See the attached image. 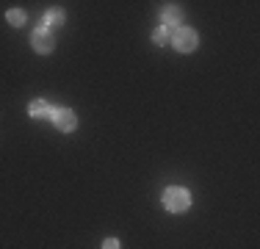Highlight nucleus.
Segmentation results:
<instances>
[{
  "label": "nucleus",
  "mask_w": 260,
  "mask_h": 249,
  "mask_svg": "<svg viewBox=\"0 0 260 249\" xmlns=\"http://www.w3.org/2000/svg\"><path fill=\"white\" fill-rule=\"evenodd\" d=\"M164 205H166L169 213H183V210H188L191 197H188V191H185V189H166Z\"/></svg>",
  "instance_id": "obj_1"
},
{
  "label": "nucleus",
  "mask_w": 260,
  "mask_h": 249,
  "mask_svg": "<svg viewBox=\"0 0 260 249\" xmlns=\"http://www.w3.org/2000/svg\"><path fill=\"white\" fill-rule=\"evenodd\" d=\"M103 249H119V241H116V238H105Z\"/></svg>",
  "instance_id": "obj_10"
},
{
  "label": "nucleus",
  "mask_w": 260,
  "mask_h": 249,
  "mask_svg": "<svg viewBox=\"0 0 260 249\" xmlns=\"http://www.w3.org/2000/svg\"><path fill=\"white\" fill-rule=\"evenodd\" d=\"M47 25H64V14H61L58 9H55V11H50V14H47L45 20L39 22V30H47Z\"/></svg>",
  "instance_id": "obj_7"
},
{
  "label": "nucleus",
  "mask_w": 260,
  "mask_h": 249,
  "mask_svg": "<svg viewBox=\"0 0 260 249\" xmlns=\"http://www.w3.org/2000/svg\"><path fill=\"white\" fill-rule=\"evenodd\" d=\"M180 9H177V6H164V11H160V20H164V28H169V25H177L180 22Z\"/></svg>",
  "instance_id": "obj_6"
},
{
  "label": "nucleus",
  "mask_w": 260,
  "mask_h": 249,
  "mask_svg": "<svg viewBox=\"0 0 260 249\" xmlns=\"http://www.w3.org/2000/svg\"><path fill=\"white\" fill-rule=\"evenodd\" d=\"M172 45L180 50V53H191L197 47V34L191 28H177L175 36H172Z\"/></svg>",
  "instance_id": "obj_2"
},
{
  "label": "nucleus",
  "mask_w": 260,
  "mask_h": 249,
  "mask_svg": "<svg viewBox=\"0 0 260 249\" xmlns=\"http://www.w3.org/2000/svg\"><path fill=\"white\" fill-rule=\"evenodd\" d=\"M169 39V28H155V45H166Z\"/></svg>",
  "instance_id": "obj_9"
},
{
  "label": "nucleus",
  "mask_w": 260,
  "mask_h": 249,
  "mask_svg": "<svg viewBox=\"0 0 260 249\" xmlns=\"http://www.w3.org/2000/svg\"><path fill=\"white\" fill-rule=\"evenodd\" d=\"M30 42H34L36 53H50V50H53V36L47 34V30H36Z\"/></svg>",
  "instance_id": "obj_5"
},
{
  "label": "nucleus",
  "mask_w": 260,
  "mask_h": 249,
  "mask_svg": "<svg viewBox=\"0 0 260 249\" xmlns=\"http://www.w3.org/2000/svg\"><path fill=\"white\" fill-rule=\"evenodd\" d=\"M9 22L11 25H22V22H25V14H22V11H9Z\"/></svg>",
  "instance_id": "obj_8"
},
{
  "label": "nucleus",
  "mask_w": 260,
  "mask_h": 249,
  "mask_svg": "<svg viewBox=\"0 0 260 249\" xmlns=\"http://www.w3.org/2000/svg\"><path fill=\"white\" fill-rule=\"evenodd\" d=\"M55 111H58V108H53L47 100H34V103H30V116H36V119H42V116H50V119H53Z\"/></svg>",
  "instance_id": "obj_4"
},
{
  "label": "nucleus",
  "mask_w": 260,
  "mask_h": 249,
  "mask_svg": "<svg viewBox=\"0 0 260 249\" xmlns=\"http://www.w3.org/2000/svg\"><path fill=\"white\" fill-rule=\"evenodd\" d=\"M53 119H55V124H58V128L64 130V133H70V130H75V128H78V116L72 114L70 108H58Z\"/></svg>",
  "instance_id": "obj_3"
}]
</instances>
